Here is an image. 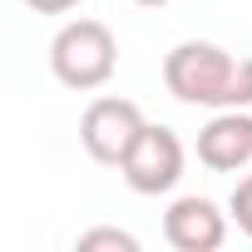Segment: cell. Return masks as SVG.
Returning a JSON list of instances; mask_svg holds the SVG:
<instances>
[{
	"label": "cell",
	"mask_w": 252,
	"mask_h": 252,
	"mask_svg": "<svg viewBox=\"0 0 252 252\" xmlns=\"http://www.w3.org/2000/svg\"><path fill=\"white\" fill-rule=\"evenodd\" d=\"M163 84L193 109H252V60H237L213 40L173 45L163 60Z\"/></svg>",
	"instance_id": "cell-1"
},
{
	"label": "cell",
	"mask_w": 252,
	"mask_h": 252,
	"mask_svg": "<svg viewBox=\"0 0 252 252\" xmlns=\"http://www.w3.org/2000/svg\"><path fill=\"white\" fill-rule=\"evenodd\" d=\"M50 69L64 89H104L119 69V40L104 20H69L50 40Z\"/></svg>",
	"instance_id": "cell-2"
},
{
	"label": "cell",
	"mask_w": 252,
	"mask_h": 252,
	"mask_svg": "<svg viewBox=\"0 0 252 252\" xmlns=\"http://www.w3.org/2000/svg\"><path fill=\"white\" fill-rule=\"evenodd\" d=\"M144 124H149V119H144V109H139L134 99L99 94V99L84 109V119H79V144H84V154H89L94 163L119 168L124 158H129V149L139 144Z\"/></svg>",
	"instance_id": "cell-3"
},
{
	"label": "cell",
	"mask_w": 252,
	"mask_h": 252,
	"mask_svg": "<svg viewBox=\"0 0 252 252\" xmlns=\"http://www.w3.org/2000/svg\"><path fill=\"white\" fill-rule=\"evenodd\" d=\"M183 163H188L183 139L168 129V124H144L139 144L129 149V158L119 163V173H124V183H129L134 193L158 198V193H173V188H178Z\"/></svg>",
	"instance_id": "cell-4"
},
{
	"label": "cell",
	"mask_w": 252,
	"mask_h": 252,
	"mask_svg": "<svg viewBox=\"0 0 252 252\" xmlns=\"http://www.w3.org/2000/svg\"><path fill=\"white\" fill-rule=\"evenodd\" d=\"M163 237L178 252H218L227 242V213L213 198H198V193L173 198L168 213H163Z\"/></svg>",
	"instance_id": "cell-5"
},
{
	"label": "cell",
	"mask_w": 252,
	"mask_h": 252,
	"mask_svg": "<svg viewBox=\"0 0 252 252\" xmlns=\"http://www.w3.org/2000/svg\"><path fill=\"white\" fill-rule=\"evenodd\" d=\"M198 163L213 173H237L252 163V114L247 109H213L198 129Z\"/></svg>",
	"instance_id": "cell-6"
},
{
	"label": "cell",
	"mask_w": 252,
	"mask_h": 252,
	"mask_svg": "<svg viewBox=\"0 0 252 252\" xmlns=\"http://www.w3.org/2000/svg\"><path fill=\"white\" fill-rule=\"evenodd\" d=\"M79 252H94V247H119V252H139V237L134 232H124V227H89V232H79V242H74Z\"/></svg>",
	"instance_id": "cell-7"
},
{
	"label": "cell",
	"mask_w": 252,
	"mask_h": 252,
	"mask_svg": "<svg viewBox=\"0 0 252 252\" xmlns=\"http://www.w3.org/2000/svg\"><path fill=\"white\" fill-rule=\"evenodd\" d=\"M227 213H232V222H237V227L252 237V173H247V178L232 188V203H227Z\"/></svg>",
	"instance_id": "cell-8"
},
{
	"label": "cell",
	"mask_w": 252,
	"mask_h": 252,
	"mask_svg": "<svg viewBox=\"0 0 252 252\" xmlns=\"http://www.w3.org/2000/svg\"><path fill=\"white\" fill-rule=\"evenodd\" d=\"M25 5H30L35 15H69L79 0H25Z\"/></svg>",
	"instance_id": "cell-9"
},
{
	"label": "cell",
	"mask_w": 252,
	"mask_h": 252,
	"mask_svg": "<svg viewBox=\"0 0 252 252\" xmlns=\"http://www.w3.org/2000/svg\"><path fill=\"white\" fill-rule=\"evenodd\" d=\"M134 5H149V10H158V5H168V0H134Z\"/></svg>",
	"instance_id": "cell-10"
}]
</instances>
